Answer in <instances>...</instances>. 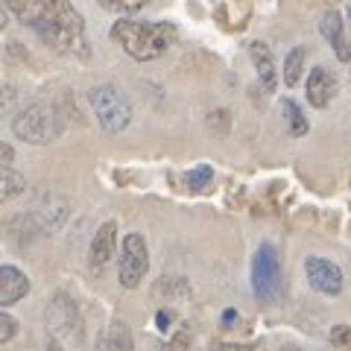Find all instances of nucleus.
<instances>
[{
    "mask_svg": "<svg viewBox=\"0 0 351 351\" xmlns=\"http://www.w3.org/2000/svg\"><path fill=\"white\" fill-rule=\"evenodd\" d=\"M319 32L325 36V41L334 47V53H337V59L339 62H351V44H348V38H346V24H343V15L339 12H325L322 18H319Z\"/></svg>",
    "mask_w": 351,
    "mask_h": 351,
    "instance_id": "9",
    "label": "nucleus"
},
{
    "mask_svg": "<svg viewBox=\"0 0 351 351\" xmlns=\"http://www.w3.org/2000/svg\"><path fill=\"white\" fill-rule=\"evenodd\" d=\"M62 129H64V123H62L59 112L47 103H36L12 117V132L24 144H36V147L53 144V141L62 135Z\"/></svg>",
    "mask_w": 351,
    "mask_h": 351,
    "instance_id": "3",
    "label": "nucleus"
},
{
    "mask_svg": "<svg viewBox=\"0 0 351 351\" xmlns=\"http://www.w3.org/2000/svg\"><path fill=\"white\" fill-rule=\"evenodd\" d=\"M88 103H91L97 120H100V126L108 132V135H120V132L129 129L132 106L114 85H97L94 91L88 94Z\"/></svg>",
    "mask_w": 351,
    "mask_h": 351,
    "instance_id": "4",
    "label": "nucleus"
},
{
    "mask_svg": "<svg viewBox=\"0 0 351 351\" xmlns=\"http://www.w3.org/2000/svg\"><path fill=\"white\" fill-rule=\"evenodd\" d=\"M304 91H307V103H311L313 108H325L337 94V80L325 68H313L311 76H307Z\"/></svg>",
    "mask_w": 351,
    "mask_h": 351,
    "instance_id": "11",
    "label": "nucleus"
},
{
    "mask_svg": "<svg viewBox=\"0 0 351 351\" xmlns=\"http://www.w3.org/2000/svg\"><path fill=\"white\" fill-rule=\"evenodd\" d=\"M281 112H284V117H287L290 135H293V138H304L307 132H311V123H307L304 112H302V108L295 106L293 100H284V103H281Z\"/></svg>",
    "mask_w": 351,
    "mask_h": 351,
    "instance_id": "17",
    "label": "nucleus"
},
{
    "mask_svg": "<svg viewBox=\"0 0 351 351\" xmlns=\"http://www.w3.org/2000/svg\"><path fill=\"white\" fill-rule=\"evenodd\" d=\"M249 56H252V64H255V71H258V80L263 85V91L272 94L276 91V82H278V71H276V59H272L269 47L263 41H252Z\"/></svg>",
    "mask_w": 351,
    "mask_h": 351,
    "instance_id": "13",
    "label": "nucleus"
},
{
    "mask_svg": "<svg viewBox=\"0 0 351 351\" xmlns=\"http://www.w3.org/2000/svg\"><path fill=\"white\" fill-rule=\"evenodd\" d=\"M27 188V179L21 173H15L12 167H3V188H0V193H3V199H12V196L24 193Z\"/></svg>",
    "mask_w": 351,
    "mask_h": 351,
    "instance_id": "19",
    "label": "nucleus"
},
{
    "mask_svg": "<svg viewBox=\"0 0 351 351\" xmlns=\"http://www.w3.org/2000/svg\"><path fill=\"white\" fill-rule=\"evenodd\" d=\"M179 32L167 21H129L120 18L112 27V41L123 47L126 56H132L135 62H152L161 59L167 53Z\"/></svg>",
    "mask_w": 351,
    "mask_h": 351,
    "instance_id": "2",
    "label": "nucleus"
},
{
    "mask_svg": "<svg viewBox=\"0 0 351 351\" xmlns=\"http://www.w3.org/2000/svg\"><path fill=\"white\" fill-rule=\"evenodd\" d=\"M304 276H307V284H311L316 293L331 295V299L343 293V269H339L334 261L311 255L304 261Z\"/></svg>",
    "mask_w": 351,
    "mask_h": 351,
    "instance_id": "8",
    "label": "nucleus"
},
{
    "mask_svg": "<svg viewBox=\"0 0 351 351\" xmlns=\"http://www.w3.org/2000/svg\"><path fill=\"white\" fill-rule=\"evenodd\" d=\"M0 158H3V167H12V158H15V152L9 144H3V149H0Z\"/></svg>",
    "mask_w": 351,
    "mask_h": 351,
    "instance_id": "24",
    "label": "nucleus"
},
{
    "mask_svg": "<svg viewBox=\"0 0 351 351\" xmlns=\"http://www.w3.org/2000/svg\"><path fill=\"white\" fill-rule=\"evenodd\" d=\"M252 290L261 302H276L281 295V261L272 243H261L252 261Z\"/></svg>",
    "mask_w": 351,
    "mask_h": 351,
    "instance_id": "5",
    "label": "nucleus"
},
{
    "mask_svg": "<svg viewBox=\"0 0 351 351\" xmlns=\"http://www.w3.org/2000/svg\"><path fill=\"white\" fill-rule=\"evenodd\" d=\"M44 322H47V334L56 339V343H80L82 337V319H80V311L76 304L68 299L64 293L53 295L47 311H44Z\"/></svg>",
    "mask_w": 351,
    "mask_h": 351,
    "instance_id": "6",
    "label": "nucleus"
},
{
    "mask_svg": "<svg viewBox=\"0 0 351 351\" xmlns=\"http://www.w3.org/2000/svg\"><path fill=\"white\" fill-rule=\"evenodd\" d=\"M348 21H351V3H348Z\"/></svg>",
    "mask_w": 351,
    "mask_h": 351,
    "instance_id": "26",
    "label": "nucleus"
},
{
    "mask_svg": "<svg viewBox=\"0 0 351 351\" xmlns=\"http://www.w3.org/2000/svg\"><path fill=\"white\" fill-rule=\"evenodd\" d=\"M170 322H173V313H170V311H158V313H156V325H158V331H167Z\"/></svg>",
    "mask_w": 351,
    "mask_h": 351,
    "instance_id": "23",
    "label": "nucleus"
},
{
    "mask_svg": "<svg viewBox=\"0 0 351 351\" xmlns=\"http://www.w3.org/2000/svg\"><path fill=\"white\" fill-rule=\"evenodd\" d=\"M237 319H240L237 311H226V313H223V328H232Z\"/></svg>",
    "mask_w": 351,
    "mask_h": 351,
    "instance_id": "25",
    "label": "nucleus"
},
{
    "mask_svg": "<svg viewBox=\"0 0 351 351\" xmlns=\"http://www.w3.org/2000/svg\"><path fill=\"white\" fill-rule=\"evenodd\" d=\"M331 346H337V348H351V325H337V328H331Z\"/></svg>",
    "mask_w": 351,
    "mask_h": 351,
    "instance_id": "22",
    "label": "nucleus"
},
{
    "mask_svg": "<svg viewBox=\"0 0 351 351\" xmlns=\"http://www.w3.org/2000/svg\"><path fill=\"white\" fill-rule=\"evenodd\" d=\"M304 56H307V50H304V47H293V50H290V56L284 59V85H287V88L299 85L302 71H304Z\"/></svg>",
    "mask_w": 351,
    "mask_h": 351,
    "instance_id": "16",
    "label": "nucleus"
},
{
    "mask_svg": "<svg viewBox=\"0 0 351 351\" xmlns=\"http://www.w3.org/2000/svg\"><path fill=\"white\" fill-rule=\"evenodd\" d=\"M100 348H106V351H129L132 348V337H129L126 322H112L108 325L106 337L100 339Z\"/></svg>",
    "mask_w": 351,
    "mask_h": 351,
    "instance_id": "15",
    "label": "nucleus"
},
{
    "mask_svg": "<svg viewBox=\"0 0 351 351\" xmlns=\"http://www.w3.org/2000/svg\"><path fill=\"white\" fill-rule=\"evenodd\" d=\"M214 179V167L211 164H199V167H193L191 173H184V184H188V191H202L208 188Z\"/></svg>",
    "mask_w": 351,
    "mask_h": 351,
    "instance_id": "18",
    "label": "nucleus"
},
{
    "mask_svg": "<svg viewBox=\"0 0 351 351\" xmlns=\"http://www.w3.org/2000/svg\"><path fill=\"white\" fill-rule=\"evenodd\" d=\"M149 272V249L147 240L141 237L138 232H132L123 237V255H120V269L117 278L126 290H138L144 276Z\"/></svg>",
    "mask_w": 351,
    "mask_h": 351,
    "instance_id": "7",
    "label": "nucleus"
},
{
    "mask_svg": "<svg viewBox=\"0 0 351 351\" xmlns=\"http://www.w3.org/2000/svg\"><path fill=\"white\" fill-rule=\"evenodd\" d=\"M29 293V278L12 263L0 267V304H15Z\"/></svg>",
    "mask_w": 351,
    "mask_h": 351,
    "instance_id": "12",
    "label": "nucleus"
},
{
    "mask_svg": "<svg viewBox=\"0 0 351 351\" xmlns=\"http://www.w3.org/2000/svg\"><path fill=\"white\" fill-rule=\"evenodd\" d=\"M6 9L50 50L71 59H88L91 44H88L85 18L80 15L71 0H3Z\"/></svg>",
    "mask_w": 351,
    "mask_h": 351,
    "instance_id": "1",
    "label": "nucleus"
},
{
    "mask_svg": "<svg viewBox=\"0 0 351 351\" xmlns=\"http://www.w3.org/2000/svg\"><path fill=\"white\" fill-rule=\"evenodd\" d=\"M114 249H117V226L108 219L97 228V234L91 240V252H88V258H91V267L94 269H103L108 261L114 258Z\"/></svg>",
    "mask_w": 351,
    "mask_h": 351,
    "instance_id": "10",
    "label": "nucleus"
},
{
    "mask_svg": "<svg viewBox=\"0 0 351 351\" xmlns=\"http://www.w3.org/2000/svg\"><path fill=\"white\" fill-rule=\"evenodd\" d=\"M149 3V0H100V6L108 9V12H117V15H132V12H141Z\"/></svg>",
    "mask_w": 351,
    "mask_h": 351,
    "instance_id": "20",
    "label": "nucleus"
},
{
    "mask_svg": "<svg viewBox=\"0 0 351 351\" xmlns=\"http://www.w3.org/2000/svg\"><path fill=\"white\" fill-rule=\"evenodd\" d=\"M18 334V319L9 311H0V343H9Z\"/></svg>",
    "mask_w": 351,
    "mask_h": 351,
    "instance_id": "21",
    "label": "nucleus"
},
{
    "mask_svg": "<svg viewBox=\"0 0 351 351\" xmlns=\"http://www.w3.org/2000/svg\"><path fill=\"white\" fill-rule=\"evenodd\" d=\"M36 217H38L41 228L56 232L64 219H68V202L59 199V196H44V202L36 208Z\"/></svg>",
    "mask_w": 351,
    "mask_h": 351,
    "instance_id": "14",
    "label": "nucleus"
}]
</instances>
